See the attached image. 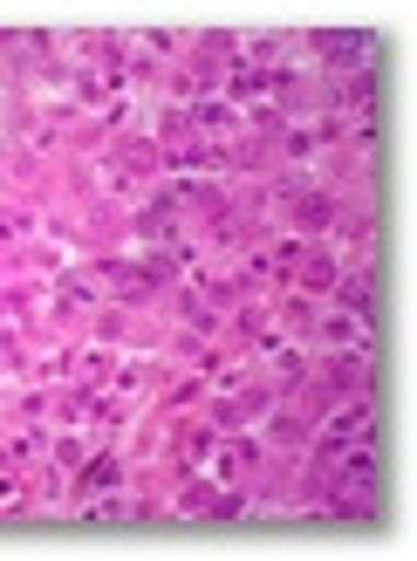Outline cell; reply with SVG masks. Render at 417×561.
<instances>
[{
    "instance_id": "6da1fadb",
    "label": "cell",
    "mask_w": 417,
    "mask_h": 561,
    "mask_svg": "<svg viewBox=\"0 0 417 561\" xmlns=\"http://www.w3.org/2000/svg\"><path fill=\"white\" fill-rule=\"evenodd\" d=\"M315 48L328 55V62H343V69H363L370 55H377V42H370V35H322Z\"/></svg>"
}]
</instances>
